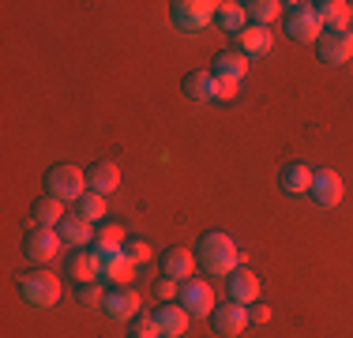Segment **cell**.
<instances>
[{
  "instance_id": "29",
  "label": "cell",
  "mask_w": 353,
  "mask_h": 338,
  "mask_svg": "<svg viewBox=\"0 0 353 338\" xmlns=\"http://www.w3.org/2000/svg\"><path fill=\"white\" fill-rule=\"evenodd\" d=\"M132 335H147V338H158V324H154V312H139L132 319Z\"/></svg>"
},
{
  "instance_id": "8",
  "label": "cell",
  "mask_w": 353,
  "mask_h": 338,
  "mask_svg": "<svg viewBox=\"0 0 353 338\" xmlns=\"http://www.w3.org/2000/svg\"><path fill=\"white\" fill-rule=\"evenodd\" d=\"M139 308H143V301L132 286H113V290L105 293V304H102V312L109 319H117V324H132V319L139 316Z\"/></svg>"
},
{
  "instance_id": "19",
  "label": "cell",
  "mask_w": 353,
  "mask_h": 338,
  "mask_svg": "<svg viewBox=\"0 0 353 338\" xmlns=\"http://www.w3.org/2000/svg\"><path fill=\"white\" fill-rule=\"evenodd\" d=\"M256 297H259V278L252 275L248 267H237L230 275V301L248 308V304H256Z\"/></svg>"
},
{
  "instance_id": "22",
  "label": "cell",
  "mask_w": 353,
  "mask_h": 338,
  "mask_svg": "<svg viewBox=\"0 0 353 338\" xmlns=\"http://www.w3.org/2000/svg\"><path fill=\"white\" fill-rule=\"evenodd\" d=\"M181 90H184V98H192V101H214V75L203 72V68H196V72H188L181 79Z\"/></svg>"
},
{
  "instance_id": "14",
  "label": "cell",
  "mask_w": 353,
  "mask_h": 338,
  "mask_svg": "<svg viewBox=\"0 0 353 338\" xmlns=\"http://www.w3.org/2000/svg\"><path fill=\"white\" fill-rule=\"evenodd\" d=\"M248 72V57L241 53V49H218L214 61H211V75H218V79H233L241 83Z\"/></svg>"
},
{
  "instance_id": "7",
  "label": "cell",
  "mask_w": 353,
  "mask_h": 338,
  "mask_svg": "<svg viewBox=\"0 0 353 338\" xmlns=\"http://www.w3.org/2000/svg\"><path fill=\"white\" fill-rule=\"evenodd\" d=\"M176 304H181L188 316H211V312L218 308L214 290L203 282V278H188V282H181V297H176Z\"/></svg>"
},
{
  "instance_id": "1",
  "label": "cell",
  "mask_w": 353,
  "mask_h": 338,
  "mask_svg": "<svg viewBox=\"0 0 353 338\" xmlns=\"http://www.w3.org/2000/svg\"><path fill=\"white\" fill-rule=\"evenodd\" d=\"M196 264L214 278H230L233 270L241 267V248L233 244V237L225 233H203L196 241Z\"/></svg>"
},
{
  "instance_id": "13",
  "label": "cell",
  "mask_w": 353,
  "mask_h": 338,
  "mask_svg": "<svg viewBox=\"0 0 353 338\" xmlns=\"http://www.w3.org/2000/svg\"><path fill=\"white\" fill-rule=\"evenodd\" d=\"M319 207H339L342 203V177L334 169H316L312 177V192H308Z\"/></svg>"
},
{
  "instance_id": "32",
  "label": "cell",
  "mask_w": 353,
  "mask_h": 338,
  "mask_svg": "<svg viewBox=\"0 0 353 338\" xmlns=\"http://www.w3.org/2000/svg\"><path fill=\"white\" fill-rule=\"evenodd\" d=\"M154 293H158L162 301H176V297H181V282H173V278H158V282H154Z\"/></svg>"
},
{
  "instance_id": "23",
  "label": "cell",
  "mask_w": 353,
  "mask_h": 338,
  "mask_svg": "<svg viewBox=\"0 0 353 338\" xmlns=\"http://www.w3.org/2000/svg\"><path fill=\"white\" fill-rule=\"evenodd\" d=\"M30 218H34V226H49V230H57L64 218V203L53 199V196H38L30 203Z\"/></svg>"
},
{
  "instance_id": "15",
  "label": "cell",
  "mask_w": 353,
  "mask_h": 338,
  "mask_svg": "<svg viewBox=\"0 0 353 338\" xmlns=\"http://www.w3.org/2000/svg\"><path fill=\"white\" fill-rule=\"evenodd\" d=\"M316 19L323 30H350V15L353 8L346 4V0H316Z\"/></svg>"
},
{
  "instance_id": "10",
  "label": "cell",
  "mask_w": 353,
  "mask_h": 338,
  "mask_svg": "<svg viewBox=\"0 0 353 338\" xmlns=\"http://www.w3.org/2000/svg\"><path fill=\"white\" fill-rule=\"evenodd\" d=\"M248 327V308L245 304H218V308L211 312V331L218 338H237L241 331Z\"/></svg>"
},
{
  "instance_id": "5",
  "label": "cell",
  "mask_w": 353,
  "mask_h": 338,
  "mask_svg": "<svg viewBox=\"0 0 353 338\" xmlns=\"http://www.w3.org/2000/svg\"><path fill=\"white\" fill-rule=\"evenodd\" d=\"M285 34H290L293 41H312L316 46V38L323 34V27H319V19H316V8L312 4H285Z\"/></svg>"
},
{
  "instance_id": "12",
  "label": "cell",
  "mask_w": 353,
  "mask_h": 338,
  "mask_svg": "<svg viewBox=\"0 0 353 338\" xmlns=\"http://www.w3.org/2000/svg\"><path fill=\"white\" fill-rule=\"evenodd\" d=\"M154 324H158V338H181L188 331L192 316L176 301H162V308H154Z\"/></svg>"
},
{
  "instance_id": "16",
  "label": "cell",
  "mask_w": 353,
  "mask_h": 338,
  "mask_svg": "<svg viewBox=\"0 0 353 338\" xmlns=\"http://www.w3.org/2000/svg\"><path fill=\"white\" fill-rule=\"evenodd\" d=\"M312 169L301 166V162H285L282 173H279V188L285 192V196H308L312 192Z\"/></svg>"
},
{
  "instance_id": "11",
  "label": "cell",
  "mask_w": 353,
  "mask_h": 338,
  "mask_svg": "<svg viewBox=\"0 0 353 338\" xmlns=\"http://www.w3.org/2000/svg\"><path fill=\"white\" fill-rule=\"evenodd\" d=\"M64 275L75 278V286L83 282H102V264L90 248H75L68 259H64Z\"/></svg>"
},
{
  "instance_id": "21",
  "label": "cell",
  "mask_w": 353,
  "mask_h": 338,
  "mask_svg": "<svg viewBox=\"0 0 353 338\" xmlns=\"http://www.w3.org/2000/svg\"><path fill=\"white\" fill-rule=\"evenodd\" d=\"M271 46H274V38H271L267 27H245L237 38H233V49H241L245 57H263Z\"/></svg>"
},
{
  "instance_id": "2",
  "label": "cell",
  "mask_w": 353,
  "mask_h": 338,
  "mask_svg": "<svg viewBox=\"0 0 353 338\" xmlns=\"http://www.w3.org/2000/svg\"><path fill=\"white\" fill-rule=\"evenodd\" d=\"M15 293H19V301L30 304V308H53V304L61 301L64 286H61V278H57L53 270L30 267V270H23V275L15 278Z\"/></svg>"
},
{
  "instance_id": "35",
  "label": "cell",
  "mask_w": 353,
  "mask_h": 338,
  "mask_svg": "<svg viewBox=\"0 0 353 338\" xmlns=\"http://www.w3.org/2000/svg\"><path fill=\"white\" fill-rule=\"evenodd\" d=\"M128 338H147V335H128Z\"/></svg>"
},
{
  "instance_id": "24",
  "label": "cell",
  "mask_w": 353,
  "mask_h": 338,
  "mask_svg": "<svg viewBox=\"0 0 353 338\" xmlns=\"http://www.w3.org/2000/svg\"><path fill=\"white\" fill-rule=\"evenodd\" d=\"M282 8L279 0H245V15L252 19V27H267V23H274L282 15Z\"/></svg>"
},
{
  "instance_id": "4",
  "label": "cell",
  "mask_w": 353,
  "mask_h": 338,
  "mask_svg": "<svg viewBox=\"0 0 353 338\" xmlns=\"http://www.w3.org/2000/svg\"><path fill=\"white\" fill-rule=\"evenodd\" d=\"M214 15H218L214 0H173L170 4V19L181 30H203L214 23Z\"/></svg>"
},
{
  "instance_id": "17",
  "label": "cell",
  "mask_w": 353,
  "mask_h": 338,
  "mask_svg": "<svg viewBox=\"0 0 353 338\" xmlns=\"http://www.w3.org/2000/svg\"><path fill=\"white\" fill-rule=\"evenodd\" d=\"M83 173H87V192H98V196H109V192L121 184V169H117V162H90Z\"/></svg>"
},
{
  "instance_id": "28",
  "label": "cell",
  "mask_w": 353,
  "mask_h": 338,
  "mask_svg": "<svg viewBox=\"0 0 353 338\" xmlns=\"http://www.w3.org/2000/svg\"><path fill=\"white\" fill-rule=\"evenodd\" d=\"M94 241H105V244H124V226L121 222H98L94 226Z\"/></svg>"
},
{
  "instance_id": "34",
  "label": "cell",
  "mask_w": 353,
  "mask_h": 338,
  "mask_svg": "<svg viewBox=\"0 0 353 338\" xmlns=\"http://www.w3.org/2000/svg\"><path fill=\"white\" fill-rule=\"evenodd\" d=\"M350 34H353V15H350Z\"/></svg>"
},
{
  "instance_id": "3",
  "label": "cell",
  "mask_w": 353,
  "mask_h": 338,
  "mask_svg": "<svg viewBox=\"0 0 353 338\" xmlns=\"http://www.w3.org/2000/svg\"><path fill=\"white\" fill-rule=\"evenodd\" d=\"M41 184H46V196H53L61 203H75L87 192V173L75 166H53V169H46Z\"/></svg>"
},
{
  "instance_id": "31",
  "label": "cell",
  "mask_w": 353,
  "mask_h": 338,
  "mask_svg": "<svg viewBox=\"0 0 353 338\" xmlns=\"http://www.w3.org/2000/svg\"><path fill=\"white\" fill-rule=\"evenodd\" d=\"M237 87H241V83L218 79V75H214V101H233V98H237Z\"/></svg>"
},
{
  "instance_id": "9",
  "label": "cell",
  "mask_w": 353,
  "mask_h": 338,
  "mask_svg": "<svg viewBox=\"0 0 353 338\" xmlns=\"http://www.w3.org/2000/svg\"><path fill=\"white\" fill-rule=\"evenodd\" d=\"M316 57L323 64H346V61H353V34L350 30H323L316 38Z\"/></svg>"
},
{
  "instance_id": "20",
  "label": "cell",
  "mask_w": 353,
  "mask_h": 338,
  "mask_svg": "<svg viewBox=\"0 0 353 338\" xmlns=\"http://www.w3.org/2000/svg\"><path fill=\"white\" fill-rule=\"evenodd\" d=\"M57 233H61L64 244H75V248H90V244H94V226L83 222L79 215H64L61 226H57Z\"/></svg>"
},
{
  "instance_id": "26",
  "label": "cell",
  "mask_w": 353,
  "mask_h": 338,
  "mask_svg": "<svg viewBox=\"0 0 353 338\" xmlns=\"http://www.w3.org/2000/svg\"><path fill=\"white\" fill-rule=\"evenodd\" d=\"M214 23L222 30H230L233 38H237L241 30H245V23H248V15H245V4H218V15H214Z\"/></svg>"
},
{
  "instance_id": "25",
  "label": "cell",
  "mask_w": 353,
  "mask_h": 338,
  "mask_svg": "<svg viewBox=\"0 0 353 338\" xmlns=\"http://www.w3.org/2000/svg\"><path fill=\"white\" fill-rule=\"evenodd\" d=\"M75 215H79L83 222H90V226L105 222V196H98V192H83V196L75 199Z\"/></svg>"
},
{
  "instance_id": "6",
  "label": "cell",
  "mask_w": 353,
  "mask_h": 338,
  "mask_svg": "<svg viewBox=\"0 0 353 338\" xmlns=\"http://www.w3.org/2000/svg\"><path fill=\"white\" fill-rule=\"evenodd\" d=\"M61 233L49 230V226H34V230L23 233V256L34 259V264H49V259L61 252Z\"/></svg>"
},
{
  "instance_id": "27",
  "label": "cell",
  "mask_w": 353,
  "mask_h": 338,
  "mask_svg": "<svg viewBox=\"0 0 353 338\" xmlns=\"http://www.w3.org/2000/svg\"><path fill=\"white\" fill-rule=\"evenodd\" d=\"M75 301L87 304V308H102V304H105L102 282H83V286H75Z\"/></svg>"
},
{
  "instance_id": "18",
  "label": "cell",
  "mask_w": 353,
  "mask_h": 338,
  "mask_svg": "<svg viewBox=\"0 0 353 338\" xmlns=\"http://www.w3.org/2000/svg\"><path fill=\"white\" fill-rule=\"evenodd\" d=\"M192 270H196V256H192L188 248H165V252H162V278L188 282Z\"/></svg>"
},
{
  "instance_id": "30",
  "label": "cell",
  "mask_w": 353,
  "mask_h": 338,
  "mask_svg": "<svg viewBox=\"0 0 353 338\" xmlns=\"http://www.w3.org/2000/svg\"><path fill=\"white\" fill-rule=\"evenodd\" d=\"M124 256L139 267V264H147V259H150V244L147 241H128V244H124Z\"/></svg>"
},
{
  "instance_id": "33",
  "label": "cell",
  "mask_w": 353,
  "mask_h": 338,
  "mask_svg": "<svg viewBox=\"0 0 353 338\" xmlns=\"http://www.w3.org/2000/svg\"><path fill=\"white\" fill-rule=\"evenodd\" d=\"M267 319H271V308H267V304H259V301L248 304V324H252V327H263Z\"/></svg>"
}]
</instances>
